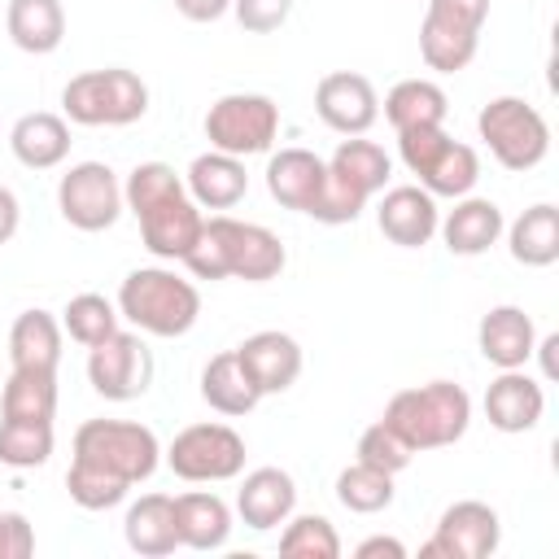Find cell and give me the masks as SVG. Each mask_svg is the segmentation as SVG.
Instances as JSON below:
<instances>
[{"mask_svg": "<svg viewBox=\"0 0 559 559\" xmlns=\"http://www.w3.org/2000/svg\"><path fill=\"white\" fill-rule=\"evenodd\" d=\"M288 253L284 240L262 227V223H240L231 214H214L201 223L197 245L188 249L183 266L197 280H245V284H262L275 280L284 271Z\"/></svg>", "mask_w": 559, "mask_h": 559, "instance_id": "cell-1", "label": "cell"}, {"mask_svg": "<svg viewBox=\"0 0 559 559\" xmlns=\"http://www.w3.org/2000/svg\"><path fill=\"white\" fill-rule=\"evenodd\" d=\"M384 424L419 454L454 445L472 424V397L454 380H428L415 389H402L384 406Z\"/></svg>", "mask_w": 559, "mask_h": 559, "instance_id": "cell-2", "label": "cell"}, {"mask_svg": "<svg viewBox=\"0 0 559 559\" xmlns=\"http://www.w3.org/2000/svg\"><path fill=\"white\" fill-rule=\"evenodd\" d=\"M118 314L148 336H183L201 314V293L192 280L166 266H135L118 288Z\"/></svg>", "mask_w": 559, "mask_h": 559, "instance_id": "cell-3", "label": "cell"}, {"mask_svg": "<svg viewBox=\"0 0 559 559\" xmlns=\"http://www.w3.org/2000/svg\"><path fill=\"white\" fill-rule=\"evenodd\" d=\"M74 463H87L122 485L148 480L162 463V445L153 428L135 419H87L74 432Z\"/></svg>", "mask_w": 559, "mask_h": 559, "instance_id": "cell-4", "label": "cell"}, {"mask_svg": "<svg viewBox=\"0 0 559 559\" xmlns=\"http://www.w3.org/2000/svg\"><path fill=\"white\" fill-rule=\"evenodd\" d=\"M61 109L79 127H131L148 114V87L135 70H83L66 83Z\"/></svg>", "mask_w": 559, "mask_h": 559, "instance_id": "cell-5", "label": "cell"}, {"mask_svg": "<svg viewBox=\"0 0 559 559\" xmlns=\"http://www.w3.org/2000/svg\"><path fill=\"white\" fill-rule=\"evenodd\" d=\"M397 148L411 175H419V188L432 197H467L480 179V157L472 144L450 140L445 127H419L397 131Z\"/></svg>", "mask_w": 559, "mask_h": 559, "instance_id": "cell-6", "label": "cell"}, {"mask_svg": "<svg viewBox=\"0 0 559 559\" xmlns=\"http://www.w3.org/2000/svg\"><path fill=\"white\" fill-rule=\"evenodd\" d=\"M476 131L502 170H533L550 153V127L524 96H493L476 114Z\"/></svg>", "mask_w": 559, "mask_h": 559, "instance_id": "cell-7", "label": "cell"}, {"mask_svg": "<svg viewBox=\"0 0 559 559\" xmlns=\"http://www.w3.org/2000/svg\"><path fill=\"white\" fill-rule=\"evenodd\" d=\"M280 135V105L262 92H227L205 114V140L218 153L253 157L266 153Z\"/></svg>", "mask_w": 559, "mask_h": 559, "instance_id": "cell-8", "label": "cell"}, {"mask_svg": "<svg viewBox=\"0 0 559 559\" xmlns=\"http://www.w3.org/2000/svg\"><path fill=\"white\" fill-rule=\"evenodd\" d=\"M166 463L179 480L218 485L245 472V437L231 424H188L166 445Z\"/></svg>", "mask_w": 559, "mask_h": 559, "instance_id": "cell-9", "label": "cell"}, {"mask_svg": "<svg viewBox=\"0 0 559 559\" xmlns=\"http://www.w3.org/2000/svg\"><path fill=\"white\" fill-rule=\"evenodd\" d=\"M87 384L105 402H131L144 397L153 384V354L140 341V332H109L100 345L87 349Z\"/></svg>", "mask_w": 559, "mask_h": 559, "instance_id": "cell-10", "label": "cell"}, {"mask_svg": "<svg viewBox=\"0 0 559 559\" xmlns=\"http://www.w3.org/2000/svg\"><path fill=\"white\" fill-rule=\"evenodd\" d=\"M57 210L79 231H105L122 214V183L105 162H74L57 183Z\"/></svg>", "mask_w": 559, "mask_h": 559, "instance_id": "cell-11", "label": "cell"}, {"mask_svg": "<svg viewBox=\"0 0 559 559\" xmlns=\"http://www.w3.org/2000/svg\"><path fill=\"white\" fill-rule=\"evenodd\" d=\"M502 542V520L489 502L463 498L450 502L432 528V537L419 546L424 559H489Z\"/></svg>", "mask_w": 559, "mask_h": 559, "instance_id": "cell-12", "label": "cell"}, {"mask_svg": "<svg viewBox=\"0 0 559 559\" xmlns=\"http://www.w3.org/2000/svg\"><path fill=\"white\" fill-rule=\"evenodd\" d=\"M314 114L332 131H341V135H367L371 122L380 118V96H376V87H371L367 74L332 70L314 87Z\"/></svg>", "mask_w": 559, "mask_h": 559, "instance_id": "cell-13", "label": "cell"}, {"mask_svg": "<svg viewBox=\"0 0 559 559\" xmlns=\"http://www.w3.org/2000/svg\"><path fill=\"white\" fill-rule=\"evenodd\" d=\"M135 218H140L144 249H148L153 258H166V262H183L188 249H192L197 236H201V223H205V214H201V205L188 197V188L175 192V197H162L157 205L140 210Z\"/></svg>", "mask_w": 559, "mask_h": 559, "instance_id": "cell-14", "label": "cell"}, {"mask_svg": "<svg viewBox=\"0 0 559 559\" xmlns=\"http://www.w3.org/2000/svg\"><path fill=\"white\" fill-rule=\"evenodd\" d=\"M323 188H328V162L314 157L310 148H280L266 162V192L284 210H297V214L314 218V210L323 201Z\"/></svg>", "mask_w": 559, "mask_h": 559, "instance_id": "cell-15", "label": "cell"}, {"mask_svg": "<svg viewBox=\"0 0 559 559\" xmlns=\"http://www.w3.org/2000/svg\"><path fill=\"white\" fill-rule=\"evenodd\" d=\"M236 358L245 367V376L253 380V389L266 397V393H284L297 384L301 376V345L288 336V332H253L236 345Z\"/></svg>", "mask_w": 559, "mask_h": 559, "instance_id": "cell-16", "label": "cell"}, {"mask_svg": "<svg viewBox=\"0 0 559 559\" xmlns=\"http://www.w3.org/2000/svg\"><path fill=\"white\" fill-rule=\"evenodd\" d=\"M376 223L380 231L402 245V249H424L432 236H437V223H441V210H437V197L424 192L419 183H397L380 197V210H376Z\"/></svg>", "mask_w": 559, "mask_h": 559, "instance_id": "cell-17", "label": "cell"}, {"mask_svg": "<svg viewBox=\"0 0 559 559\" xmlns=\"http://www.w3.org/2000/svg\"><path fill=\"white\" fill-rule=\"evenodd\" d=\"M542 411H546V389L524 367L498 371V380H489L485 389V419L498 432H528L542 424Z\"/></svg>", "mask_w": 559, "mask_h": 559, "instance_id": "cell-18", "label": "cell"}, {"mask_svg": "<svg viewBox=\"0 0 559 559\" xmlns=\"http://www.w3.org/2000/svg\"><path fill=\"white\" fill-rule=\"evenodd\" d=\"M476 345H480L485 362H493L498 371H511L533 358L537 328L524 306H493V310H485V319L476 328Z\"/></svg>", "mask_w": 559, "mask_h": 559, "instance_id": "cell-19", "label": "cell"}, {"mask_svg": "<svg viewBox=\"0 0 559 559\" xmlns=\"http://www.w3.org/2000/svg\"><path fill=\"white\" fill-rule=\"evenodd\" d=\"M293 507H297V485L284 467H253L236 489V515L258 533L284 524Z\"/></svg>", "mask_w": 559, "mask_h": 559, "instance_id": "cell-20", "label": "cell"}, {"mask_svg": "<svg viewBox=\"0 0 559 559\" xmlns=\"http://www.w3.org/2000/svg\"><path fill=\"white\" fill-rule=\"evenodd\" d=\"M183 188L188 197L201 205V210H231L240 205V197L249 192V175H245V157H231V153H201L192 157L188 175H183Z\"/></svg>", "mask_w": 559, "mask_h": 559, "instance_id": "cell-21", "label": "cell"}, {"mask_svg": "<svg viewBox=\"0 0 559 559\" xmlns=\"http://www.w3.org/2000/svg\"><path fill=\"white\" fill-rule=\"evenodd\" d=\"M9 148L26 170H52L70 157V122L48 109L22 114L9 131Z\"/></svg>", "mask_w": 559, "mask_h": 559, "instance_id": "cell-22", "label": "cell"}, {"mask_svg": "<svg viewBox=\"0 0 559 559\" xmlns=\"http://www.w3.org/2000/svg\"><path fill=\"white\" fill-rule=\"evenodd\" d=\"M502 227H507V223H502V210H498L489 197H459L454 210L437 223L445 249L459 253V258H476V253H485L489 245H498Z\"/></svg>", "mask_w": 559, "mask_h": 559, "instance_id": "cell-23", "label": "cell"}, {"mask_svg": "<svg viewBox=\"0 0 559 559\" xmlns=\"http://www.w3.org/2000/svg\"><path fill=\"white\" fill-rule=\"evenodd\" d=\"M328 175L349 188L358 201H371L376 192H384L389 175H393V162L389 153L376 144V140H362V135H349L336 144V153L328 157Z\"/></svg>", "mask_w": 559, "mask_h": 559, "instance_id": "cell-24", "label": "cell"}, {"mask_svg": "<svg viewBox=\"0 0 559 559\" xmlns=\"http://www.w3.org/2000/svg\"><path fill=\"white\" fill-rule=\"evenodd\" d=\"M175 533H179V546H188V550H218L231 537V507L210 489L179 493L175 498Z\"/></svg>", "mask_w": 559, "mask_h": 559, "instance_id": "cell-25", "label": "cell"}, {"mask_svg": "<svg viewBox=\"0 0 559 559\" xmlns=\"http://www.w3.org/2000/svg\"><path fill=\"white\" fill-rule=\"evenodd\" d=\"M122 537L135 555L144 559H162L179 550V533H175V498L170 493H144L140 502L127 507L122 520Z\"/></svg>", "mask_w": 559, "mask_h": 559, "instance_id": "cell-26", "label": "cell"}, {"mask_svg": "<svg viewBox=\"0 0 559 559\" xmlns=\"http://www.w3.org/2000/svg\"><path fill=\"white\" fill-rule=\"evenodd\" d=\"M4 31L31 57L57 52L66 39V9H61V0H9Z\"/></svg>", "mask_w": 559, "mask_h": 559, "instance_id": "cell-27", "label": "cell"}, {"mask_svg": "<svg viewBox=\"0 0 559 559\" xmlns=\"http://www.w3.org/2000/svg\"><path fill=\"white\" fill-rule=\"evenodd\" d=\"M9 358L26 371H57L61 362V319L48 310H22L9 328Z\"/></svg>", "mask_w": 559, "mask_h": 559, "instance_id": "cell-28", "label": "cell"}, {"mask_svg": "<svg viewBox=\"0 0 559 559\" xmlns=\"http://www.w3.org/2000/svg\"><path fill=\"white\" fill-rule=\"evenodd\" d=\"M507 231V249L520 266H555L559 262V210L550 201L528 205Z\"/></svg>", "mask_w": 559, "mask_h": 559, "instance_id": "cell-29", "label": "cell"}, {"mask_svg": "<svg viewBox=\"0 0 559 559\" xmlns=\"http://www.w3.org/2000/svg\"><path fill=\"white\" fill-rule=\"evenodd\" d=\"M450 100L432 79H402L384 96V118L393 131H419V127H445Z\"/></svg>", "mask_w": 559, "mask_h": 559, "instance_id": "cell-30", "label": "cell"}, {"mask_svg": "<svg viewBox=\"0 0 559 559\" xmlns=\"http://www.w3.org/2000/svg\"><path fill=\"white\" fill-rule=\"evenodd\" d=\"M201 397H205L210 411L231 415V419H236V415H249V411L262 402V393H258L253 380L245 376L236 349H223V354H214V358L205 362V371H201Z\"/></svg>", "mask_w": 559, "mask_h": 559, "instance_id": "cell-31", "label": "cell"}, {"mask_svg": "<svg viewBox=\"0 0 559 559\" xmlns=\"http://www.w3.org/2000/svg\"><path fill=\"white\" fill-rule=\"evenodd\" d=\"M4 419H52L57 415V371H26L13 367L0 393Z\"/></svg>", "mask_w": 559, "mask_h": 559, "instance_id": "cell-32", "label": "cell"}, {"mask_svg": "<svg viewBox=\"0 0 559 559\" xmlns=\"http://www.w3.org/2000/svg\"><path fill=\"white\" fill-rule=\"evenodd\" d=\"M476 48H480V35L459 31V26L437 22V17L424 13V22H419V57H424L428 70H441V74L467 70L472 57H476Z\"/></svg>", "mask_w": 559, "mask_h": 559, "instance_id": "cell-33", "label": "cell"}, {"mask_svg": "<svg viewBox=\"0 0 559 559\" xmlns=\"http://www.w3.org/2000/svg\"><path fill=\"white\" fill-rule=\"evenodd\" d=\"M52 454V419H0V463L13 472L44 467Z\"/></svg>", "mask_w": 559, "mask_h": 559, "instance_id": "cell-34", "label": "cell"}, {"mask_svg": "<svg viewBox=\"0 0 559 559\" xmlns=\"http://www.w3.org/2000/svg\"><path fill=\"white\" fill-rule=\"evenodd\" d=\"M336 502L354 515H376L393 502V476L371 467V463H349L341 476H336Z\"/></svg>", "mask_w": 559, "mask_h": 559, "instance_id": "cell-35", "label": "cell"}, {"mask_svg": "<svg viewBox=\"0 0 559 559\" xmlns=\"http://www.w3.org/2000/svg\"><path fill=\"white\" fill-rule=\"evenodd\" d=\"M118 306L109 301V297H100V293H79V297H70L66 301V310H61V332H70V341H79L83 349H92V345H100L109 332H118Z\"/></svg>", "mask_w": 559, "mask_h": 559, "instance_id": "cell-36", "label": "cell"}, {"mask_svg": "<svg viewBox=\"0 0 559 559\" xmlns=\"http://www.w3.org/2000/svg\"><path fill=\"white\" fill-rule=\"evenodd\" d=\"M280 555L288 559H336L341 537L328 515H288L280 533Z\"/></svg>", "mask_w": 559, "mask_h": 559, "instance_id": "cell-37", "label": "cell"}, {"mask_svg": "<svg viewBox=\"0 0 559 559\" xmlns=\"http://www.w3.org/2000/svg\"><path fill=\"white\" fill-rule=\"evenodd\" d=\"M175 192H183V175H175V166H166V162H140L127 175V183H122V205L131 214H140V210H148V205H157L162 197H175Z\"/></svg>", "mask_w": 559, "mask_h": 559, "instance_id": "cell-38", "label": "cell"}, {"mask_svg": "<svg viewBox=\"0 0 559 559\" xmlns=\"http://www.w3.org/2000/svg\"><path fill=\"white\" fill-rule=\"evenodd\" d=\"M127 489H131V485H122V480H114V476H105V472H96V467L70 459L66 493H70L74 507H83V511H109V507H118V502L127 498Z\"/></svg>", "mask_w": 559, "mask_h": 559, "instance_id": "cell-39", "label": "cell"}, {"mask_svg": "<svg viewBox=\"0 0 559 559\" xmlns=\"http://www.w3.org/2000/svg\"><path fill=\"white\" fill-rule=\"evenodd\" d=\"M411 459H415V450H411L384 419H376L371 428H362V437H358V463H371V467L397 476Z\"/></svg>", "mask_w": 559, "mask_h": 559, "instance_id": "cell-40", "label": "cell"}, {"mask_svg": "<svg viewBox=\"0 0 559 559\" xmlns=\"http://www.w3.org/2000/svg\"><path fill=\"white\" fill-rule=\"evenodd\" d=\"M231 13L249 35H271L288 22L293 0H231Z\"/></svg>", "mask_w": 559, "mask_h": 559, "instance_id": "cell-41", "label": "cell"}, {"mask_svg": "<svg viewBox=\"0 0 559 559\" xmlns=\"http://www.w3.org/2000/svg\"><path fill=\"white\" fill-rule=\"evenodd\" d=\"M424 13L437 17V22H450V26H459V31L480 35V26H485V17H489V0H428Z\"/></svg>", "mask_w": 559, "mask_h": 559, "instance_id": "cell-42", "label": "cell"}, {"mask_svg": "<svg viewBox=\"0 0 559 559\" xmlns=\"http://www.w3.org/2000/svg\"><path fill=\"white\" fill-rule=\"evenodd\" d=\"M35 550V528L22 511H0V559H26Z\"/></svg>", "mask_w": 559, "mask_h": 559, "instance_id": "cell-43", "label": "cell"}, {"mask_svg": "<svg viewBox=\"0 0 559 559\" xmlns=\"http://www.w3.org/2000/svg\"><path fill=\"white\" fill-rule=\"evenodd\" d=\"M175 9H179L188 22H218V17L231 9V0H175Z\"/></svg>", "mask_w": 559, "mask_h": 559, "instance_id": "cell-44", "label": "cell"}, {"mask_svg": "<svg viewBox=\"0 0 559 559\" xmlns=\"http://www.w3.org/2000/svg\"><path fill=\"white\" fill-rule=\"evenodd\" d=\"M17 223H22V205H17L13 188L0 183V245H9L17 236Z\"/></svg>", "mask_w": 559, "mask_h": 559, "instance_id": "cell-45", "label": "cell"}, {"mask_svg": "<svg viewBox=\"0 0 559 559\" xmlns=\"http://www.w3.org/2000/svg\"><path fill=\"white\" fill-rule=\"evenodd\" d=\"M358 559H376V555H389V559H406V546L397 542V537H367L358 550H354Z\"/></svg>", "mask_w": 559, "mask_h": 559, "instance_id": "cell-46", "label": "cell"}, {"mask_svg": "<svg viewBox=\"0 0 559 559\" xmlns=\"http://www.w3.org/2000/svg\"><path fill=\"white\" fill-rule=\"evenodd\" d=\"M555 349H559V336H555V332H550L542 345H533V354H542V371H546V380L555 376Z\"/></svg>", "mask_w": 559, "mask_h": 559, "instance_id": "cell-47", "label": "cell"}]
</instances>
